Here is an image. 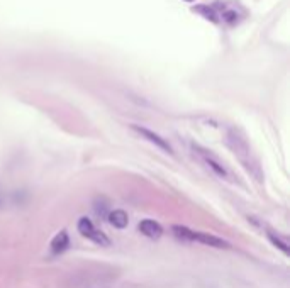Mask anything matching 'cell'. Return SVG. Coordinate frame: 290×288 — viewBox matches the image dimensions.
<instances>
[{"label": "cell", "mask_w": 290, "mask_h": 288, "mask_svg": "<svg viewBox=\"0 0 290 288\" xmlns=\"http://www.w3.org/2000/svg\"><path fill=\"white\" fill-rule=\"evenodd\" d=\"M107 219H109V224L112 225L115 229H126L127 224H129V217L124 210H112L109 215H107Z\"/></svg>", "instance_id": "7"}, {"label": "cell", "mask_w": 290, "mask_h": 288, "mask_svg": "<svg viewBox=\"0 0 290 288\" xmlns=\"http://www.w3.org/2000/svg\"><path fill=\"white\" fill-rule=\"evenodd\" d=\"M68 246H70V236L65 229L60 230V232L51 239V244H50L53 254H61V252L68 249Z\"/></svg>", "instance_id": "6"}, {"label": "cell", "mask_w": 290, "mask_h": 288, "mask_svg": "<svg viewBox=\"0 0 290 288\" xmlns=\"http://www.w3.org/2000/svg\"><path fill=\"white\" fill-rule=\"evenodd\" d=\"M172 232L175 234L178 239H184L187 242H200L204 246L216 247V249H229L231 244L224 239L212 236L207 232H199V230H192L185 225H172Z\"/></svg>", "instance_id": "1"}, {"label": "cell", "mask_w": 290, "mask_h": 288, "mask_svg": "<svg viewBox=\"0 0 290 288\" xmlns=\"http://www.w3.org/2000/svg\"><path fill=\"white\" fill-rule=\"evenodd\" d=\"M131 131L136 132L137 136H141L142 139H146L148 143L155 144L156 148H160L162 151L168 153V154H173L172 144L168 143V141L165 139V137H162L160 134H156L155 131H150V129H146V127H142V126H136V124H132V126H131Z\"/></svg>", "instance_id": "3"}, {"label": "cell", "mask_w": 290, "mask_h": 288, "mask_svg": "<svg viewBox=\"0 0 290 288\" xmlns=\"http://www.w3.org/2000/svg\"><path fill=\"white\" fill-rule=\"evenodd\" d=\"M194 151L199 154V158L202 159V161L207 165L211 170L216 173V175H219L222 176V178H227V171H226V168L222 166V163L217 159L216 156H212L211 153L207 151V149H202V148H199V146H194Z\"/></svg>", "instance_id": "4"}, {"label": "cell", "mask_w": 290, "mask_h": 288, "mask_svg": "<svg viewBox=\"0 0 290 288\" xmlns=\"http://www.w3.org/2000/svg\"><path fill=\"white\" fill-rule=\"evenodd\" d=\"M77 229L78 232L82 234L83 237L90 239L92 242H95V244L99 246H110V239L105 236L102 230H99L95 227V225L92 224L90 219H87V217H80L78 224H77Z\"/></svg>", "instance_id": "2"}, {"label": "cell", "mask_w": 290, "mask_h": 288, "mask_svg": "<svg viewBox=\"0 0 290 288\" xmlns=\"http://www.w3.org/2000/svg\"><path fill=\"white\" fill-rule=\"evenodd\" d=\"M266 236H268V239L271 241V244H273L275 247H278L280 251L283 252V254H288L290 249H288V242L283 241L282 237L278 236V234H273V232H266Z\"/></svg>", "instance_id": "8"}, {"label": "cell", "mask_w": 290, "mask_h": 288, "mask_svg": "<svg viewBox=\"0 0 290 288\" xmlns=\"http://www.w3.org/2000/svg\"><path fill=\"white\" fill-rule=\"evenodd\" d=\"M137 229H139V232L142 234V236H146L150 239H160L163 236V227L151 219L141 220V222L137 224Z\"/></svg>", "instance_id": "5"}]
</instances>
